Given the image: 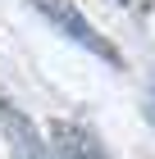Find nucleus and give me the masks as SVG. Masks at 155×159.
Listing matches in <instances>:
<instances>
[{"instance_id": "f257e3e1", "label": "nucleus", "mask_w": 155, "mask_h": 159, "mask_svg": "<svg viewBox=\"0 0 155 159\" xmlns=\"http://www.w3.org/2000/svg\"><path fill=\"white\" fill-rule=\"evenodd\" d=\"M32 5H36L41 14H46V18H50L55 27H60V32H64L69 41H78L82 50H91V55H100V59H109V64H119V50H114V46H109V41L100 37V32H96L91 23H87V14L78 9L73 0H32Z\"/></svg>"}, {"instance_id": "7ed1b4c3", "label": "nucleus", "mask_w": 155, "mask_h": 159, "mask_svg": "<svg viewBox=\"0 0 155 159\" xmlns=\"http://www.w3.org/2000/svg\"><path fill=\"white\" fill-rule=\"evenodd\" d=\"M50 141H55V155L60 159H109V150L100 146V136L91 132V127H82V123H50Z\"/></svg>"}, {"instance_id": "f03ea898", "label": "nucleus", "mask_w": 155, "mask_h": 159, "mask_svg": "<svg viewBox=\"0 0 155 159\" xmlns=\"http://www.w3.org/2000/svg\"><path fill=\"white\" fill-rule=\"evenodd\" d=\"M0 136H5L9 159H46V141L36 136V123L23 109H14L5 96H0Z\"/></svg>"}]
</instances>
